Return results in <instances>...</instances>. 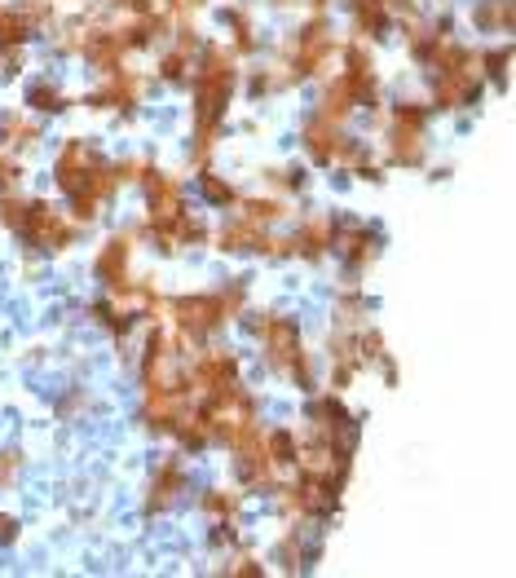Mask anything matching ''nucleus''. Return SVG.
Here are the masks:
<instances>
[{"instance_id":"nucleus-1","label":"nucleus","mask_w":516,"mask_h":578,"mask_svg":"<svg viewBox=\"0 0 516 578\" xmlns=\"http://www.w3.org/2000/svg\"><path fill=\"white\" fill-rule=\"evenodd\" d=\"M234 58L221 45H203L199 49V80H195V164L212 155L217 146V128L225 120V106L234 98Z\"/></svg>"},{"instance_id":"nucleus-2","label":"nucleus","mask_w":516,"mask_h":578,"mask_svg":"<svg viewBox=\"0 0 516 578\" xmlns=\"http://www.w3.org/2000/svg\"><path fill=\"white\" fill-rule=\"evenodd\" d=\"M256 336H261V349H265V362H270L274 376H287L296 389H314V367H309V353H305V340H300V327L292 318H278V314H265L261 323H252Z\"/></svg>"},{"instance_id":"nucleus-3","label":"nucleus","mask_w":516,"mask_h":578,"mask_svg":"<svg viewBox=\"0 0 516 578\" xmlns=\"http://www.w3.org/2000/svg\"><path fill=\"white\" fill-rule=\"evenodd\" d=\"M172 323L186 340H208L217 327L230 323V314H225L221 305V292H190V296H177V301L168 305Z\"/></svg>"},{"instance_id":"nucleus-4","label":"nucleus","mask_w":516,"mask_h":578,"mask_svg":"<svg viewBox=\"0 0 516 578\" xmlns=\"http://www.w3.org/2000/svg\"><path fill=\"white\" fill-rule=\"evenodd\" d=\"M18 234H23L31 248H40V252H67L71 243H75V226L62 217L58 208H49V203H40V199L27 203Z\"/></svg>"},{"instance_id":"nucleus-5","label":"nucleus","mask_w":516,"mask_h":578,"mask_svg":"<svg viewBox=\"0 0 516 578\" xmlns=\"http://www.w3.org/2000/svg\"><path fill=\"white\" fill-rule=\"evenodd\" d=\"M424 106L415 102H402L393 111V128H389V159L402 168H415L424 164Z\"/></svg>"},{"instance_id":"nucleus-6","label":"nucleus","mask_w":516,"mask_h":578,"mask_svg":"<svg viewBox=\"0 0 516 578\" xmlns=\"http://www.w3.org/2000/svg\"><path fill=\"white\" fill-rule=\"evenodd\" d=\"M98 278L106 283V292L111 296H120V292H128L133 287V234H115L111 243L98 252Z\"/></svg>"},{"instance_id":"nucleus-7","label":"nucleus","mask_w":516,"mask_h":578,"mask_svg":"<svg viewBox=\"0 0 516 578\" xmlns=\"http://www.w3.org/2000/svg\"><path fill=\"white\" fill-rule=\"evenodd\" d=\"M142 190H146V212H150L146 221H172V217H181V212H186V203H181V186H177V177L159 173V168H146Z\"/></svg>"},{"instance_id":"nucleus-8","label":"nucleus","mask_w":516,"mask_h":578,"mask_svg":"<svg viewBox=\"0 0 516 578\" xmlns=\"http://www.w3.org/2000/svg\"><path fill=\"white\" fill-rule=\"evenodd\" d=\"M331 248L344 256V265H353V270H367V265L380 256V234L358 226V221H349V226H336L331 234Z\"/></svg>"},{"instance_id":"nucleus-9","label":"nucleus","mask_w":516,"mask_h":578,"mask_svg":"<svg viewBox=\"0 0 516 578\" xmlns=\"http://www.w3.org/2000/svg\"><path fill=\"white\" fill-rule=\"evenodd\" d=\"M137 93H142V84H137L128 71H111V76L102 80V89H93V106H111V111H133L137 106Z\"/></svg>"},{"instance_id":"nucleus-10","label":"nucleus","mask_w":516,"mask_h":578,"mask_svg":"<svg viewBox=\"0 0 516 578\" xmlns=\"http://www.w3.org/2000/svg\"><path fill=\"white\" fill-rule=\"evenodd\" d=\"M340 124H327V120H309L305 124V151L314 164H336V151H340Z\"/></svg>"},{"instance_id":"nucleus-11","label":"nucleus","mask_w":516,"mask_h":578,"mask_svg":"<svg viewBox=\"0 0 516 578\" xmlns=\"http://www.w3.org/2000/svg\"><path fill=\"white\" fill-rule=\"evenodd\" d=\"M181 481H186V473H181V464H177V459H164V464L155 468V481H150L146 512H164V508H172V499H177Z\"/></svg>"},{"instance_id":"nucleus-12","label":"nucleus","mask_w":516,"mask_h":578,"mask_svg":"<svg viewBox=\"0 0 516 578\" xmlns=\"http://www.w3.org/2000/svg\"><path fill=\"white\" fill-rule=\"evenodd\" d=\"M331 234H336V221L322 217V212H318V217H309L305 226H300V234L292 239V252L309 256V261H318V256L331 248Z\"/></svg>"},{"instance_id":"nucleus-13","label":"nucleus","mask_w":516,"mask_h":578,"mask_svg":"<svg viewBox=\"0 0 516 578\" xmlns=\"http://www.w3.org/2000/svg\"><path fill=\"white\" fill-rule=\"evenodd\" d=\"M234 217L247 221L252 230H270V226H278V221L287 217V203L283 199H243Z\"/></svg>"},{"instance_id":"nucleus-14","label":"nucleus","mask_w":516,"mask_h":578,"mask_svg":"<svg viewBox=\"0 0 516 578\" xmlns=\"http://www.w3.org/2000/svg\"><path fill=\"white\" fill-rule=\"evenodd\" d=\"M393 14V0H353V23H358V36H380L389 27Z\"/></svg>"},{"instance_id":"nucleus-15","label":"nucleus","mask_w":516,"mask_h":578,"mask_svg":"<svg viewBox=\"0 0 516 578\" xmlns=\"http://www.w3.org/2000/svg\"><path fill=\"white\" fill-rule=\"evenodd\" d=\"M31 31V18L14 5H0V49H18Z\"/></svg>"},{"instance_id":"nucleus-16","label":"nucleus","mask_w":516,"mask_h":578,"mask_svg":"<svg viewBox=\"0 0 516 578\" xmlns=\"http://www.w3.org/2000/svg\"><path fill=\"white\" fill-rule=\"evenodd\" d=\"M477 27L481 31H508L512 27V0H486V5H477Z\"/></svg>"},{"instance_id":"nucleus-17","label":"nucleus","mask_w":516,"mask_h":578,"mask_svg":"<svg viewBox=\"0 0 516 578\" xmlns=\"http://www.w3.org/2000/svg\"><path fill=\"white\" fill-rule=\"evenodd\" d=\"M225 18H230V27H234V45H239L243 53H252V49H256V27H252V14L234 5Z\"/></svg>"},{"instance_id":"nucleus-18","label":"nucleus","mask_w":516,"mask_h":578,"mask_svg":"<svg viewBox=\"0 0 516 578\" xmlns=\"http://www.w3.org/2000/svg\"><path fill=\"white\" fill-rule=\"evenodd\" d=\"M14 146H36V128L23 115H9L5 120V151H14Z\"/></svg>"},{"instance_id":"nucleus-19","label":"nucleus","mask_w":516,"mask_h":578,"mask_svg":"<svg viewBox=\"0 0 516 578\" xmlns=\"http://www.w3.org/2000/svg\"><path fill=\"white\" fill-rule=\"evenodd\" d=\"M199 186H203V199H208V203H239L234 186H230V181H221L217 173H203Z\"/></svg>"},{"instance_id":"nucleus-20","label":"nucleus","mask_w":516,"mask_h":578,"mask_svg":"<svg viewBox=\"0 0 516 578\" xmlns=\"http://www.w3.org/2000/svg\"><path fill=\"white\" fill-rule=\"evenodd\" d=\"M27 102L31 106H40V111H67V98H62L53 84H36V89L27 93Z\"/></svg>"},{"instance_id":"nucleus-21","label":"nucleus","mask_w":516,"mask_h":578,"mask_svg":"<svg viewBox=\"0 0 516 578\" xmlns=\"http://www.w3.org/2000/svg\"><path fill=\"white\" fill-rule=\"evenodd\" d=\"M203 512H212V517H234L239 512V495H225V490H212V495H203Z\"/></svg>"},{"instance_id":"nucleus-22","label":"nucleus","mask_w":516,"mask_h":578,"mask_svg":"<svg viewBox=\"0 0 516 578\" xmlns=\"http://www.w3.org/2000/svg\"><path fill=\"white\" fill-rule=\"evenodd\" d=\"M186 67H190V58H186V53L172 49L168 58L159 62V76H164V80H181V76H186Z\"/></svg>"},{"instance_id":"nucleus-23","label":"nucleus","mask_w":516,"mask_h":578,"mask_svg":"<svg viewBox=\"0 0 516 578\" xmlns=\"http://www.w3.org/2000/svg\"><path fill=\"white\" fill-rule=\"evenodd\" d=\"M14 181H18V159H14V151H0V195H9Z\"/></svg>"},{"instance_id":"nucleus-24","label":"nucleus","mask_w":516,"mask_h":578,"mask_svg":"<svg viewBox=\"0 0 516 578\" xmlns=\"http://www.w3.org/2000/svg\"><path fill=\"white\" fill-rule=\"evenodd\" d=\"M18 464H23V459H18L14 451H5V455H0V486H9V481H14Z\"/></svg>"},{"instance_id":"nucleus-25","label":"nucleus","mask_w":516,"mask_h":578,"mask_svg":"<svg viewBox=\"0 0 516 578\" xmlns=\"http://www.w3.org/2000/svg\"><path fill=\"white\" fill-rule=\"evenodd\" d=\"M208 0H168V14H181V18H190L195 9H203Z\"/></svg>"},{"instance_id":"nucleus-26","label":"nucleus","mask_w":516,"mask_h":578,"mask_svg":"<svg viewBox=\"0 0 516 578\" xmlns=\"http://www.w3.org/2000/svg\"><path fill=\"white\" fill-rule=\"evenodd\" d=\"M230 574H261V565H256L252 556H234V561H230Z\"/></svg>"},{"instance_id":"nucleus-27","label":"nucleus","mask_w":516,"mask_h":578,"mask_svg":"<svg viewBox=\"0 0 516 578\" xmlns=\"http://www.w3.org/2000/svg\"><path fill=\"white\" fill-rule=\"evenodd\" d=\"M14 539H18V521L0 512V543H14Z\"/></svg>"},{"instance_id":"nucleus-28","label":"nucleus","mask_w":516,"mask_h":578,"mask_svg":"<svg viewBox=\"0 0 516 578\" xmlns=\"http://www.w3.org/2000/svg\"><path fill=\"white\" fill-rule=\"evenodd\" d=\"M274 5H300V0H274Z\"/></svg>"},{"instance_id":"nucleus-29","label":"nucleus","mask_w":516,"mask_h":578,"mask_svg":"<svg viewBox=\"0 0 516 578\" xmlns=\"http://www.w3.org/2000/svg\"><path fill=\"white\" fill-rule=\"evenodd\" d=\"M314 5H318V9H327V5H331V0H314Z\"/></svg>"}]
</instances>
